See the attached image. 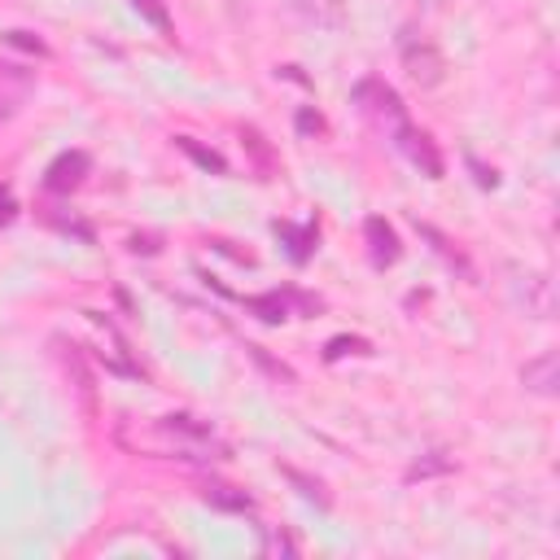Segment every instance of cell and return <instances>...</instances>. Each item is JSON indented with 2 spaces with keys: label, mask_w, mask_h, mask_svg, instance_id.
Wrapping results in <instances>:
<instances>
[{
  "label": "cell",
  "mask_w": 560,
  "mask_h": 560,
  "mask_svg": "<svg viewBox=\"0 0 560 560\" xmlns=\"http://www.w3.org/2000/svg\"><path fill=\"white\" fill-rule=\"evenodd\" d=\"M346 350H354V354H372V350H368V341H363V337H332V341H328V350H324V354H328V359H341V354H346Z\"/></svg>",
  "instance_id": "9a60e30c"
},
{
  "label": "cell",
  "mask_w": 560,
  "mask_h": 560,
  "mask_svg": "<svg viewBox=\"0 0 560 560\" xmlns=\"http://www.w3.org/2000/svg\"><path fill=\"white\" fill-rule=\"evenodd\" d=\"M9 219H13V197L0 188V223H9Z\"/></svg>",
  "instance_id": "ac0fdd59"
},
{
  "label": "cell",
  "mask_w": 560,
  "mask_h": 560,
  "mask_svg": "<svg viewBox=\"0 0 560 560\" xmlns=\"http://www.w3.org/2000/svg\"><path fill=\"white\" fill-rule=\"evenodd\" d=\"M280 472H284V477H289V481L298 486V494H302V499H311V503H319V508L328 503V499L319 494V481H311V477H302V472H298V468H289V464H284Z\"/></svg>",
  "instance_id": "4fadbf2b"
},
{
  "label": "cell",
  "mask_w": 560,
  "mask_h": 560,
  "mask_svg": "<svg viewBox=\"0 0 560 560\" xmlns=\"http://www.w3.org/2000/svg\"><path fill=\"white\" fill-rule=\"evenodd\" d=\"M88 153L83 149H74V153H61L52 166H48V175H44V184L52 188V192H70V188H79L83 184V175H88Z\"/></svg>",
  "instance_id": "52a82bcc"
},
{
  "label": "cell",
  "mask_w": 560,
  "mask_h": 560,
  "mask_svg": "<svg viewBox=\"0 0 560 560\" xmlns=\"http://www.w3.org/2000/svg\"><path fill=\"white\" fill-rule=\"evenodd\" d=\"M249 306H254V311H258V319H267V324H280V319H289L284 293H262V298H249Z\"/></svg>",
  "instance_id": "8fae6325"
},
{
  "label": "cell",
  "mask_w": 560,
  "mask_h": 560,
  "mask_svg": "<svg viewBox=\"0 0 560 560\" xmlns=\"http://www.w3.org/2000/svg\"><path fill=\"white\" fill-rule=\"evenodd\" d=\"M521 280H525V284H521L525 311H529L534 319H551V315H556V289H551V280L538 276V271H525Z\"/></svg>",
  "instance_id": "9c48e42d"
},
{
  "label": "cell",
  "mask_w": 560,
  "mask_h": 560,
  "mask_svg": "<svg viewBox=\"0 0 560 560\" xmlns=\"http://www.w3.org/2000/svg\"><path fill=\"white\" fill-rule=\"evenodd\" d=\"M521 385H525L529 394H538V398H556V394H560V359H556V350L529 359V363L521 368Z\"/></svg>",
  "instance_id": "277c9868"
},
{
  "label": "cell",
  "mask_w": 560,
  "mask_h": 560,
  "mask_svg": "<svg viewBox=\"0 0 560 560\" xmlns=\"http://www.w3.org/2000/svg\"><path fill=\"white\" fill-rule=\"evenodd\" d=\"M359 101H372V105H363L372 118H381V122H389V127H398V122H402V101L394 96V88H385V83L368 79V83H359Z\"/></svg>",
  "instance_id": "8992f818"
},
{
  "label": "cell",
  "mask_w": 560,
  "mask_h": 560,
  "mask_svg": "<svg viewBox=\"0 0 560 560\" xmlns=\"http://www.w3.org/2000/svg\"><path fill=\"white\" fill-rule=\"evenodd\" d=\"M201 499H206L210 508H223V512H245V508L254 503L241 486H228V481H210V486L201 490Z\"/></svg>",
  "instance_id": "30bf717a"
},
{
  "label": "cell",
  "mask_w": 560,
  "mask_h": 560,
  "mask_svg": "<svg viewBox=\"0 0 560 560\" xmlns=\"http://www.w3.org/2000/svg\"><path fill=\"white\" fill-rule=\"evenodd\" d=\"M363 236H368V254H372V267H394L398 262V232L385 223V219H368L363 223Z\"/></svg>",
  "instance_id": "ba28073f"
},
{
  "label": "cell",
  "mask_w": 560,
  "mask_h": 560,
  "mask_svg": "<svg viewBox=\"0 0 560 560\" xmlns=\"http://www.w3.org/2000/svg\"><path fill=\"white\" fill-rule=\"evenodd\" d=\"M131 4H136V9H140V13L149 18V22H158L162 31L171 26V18H166V4H162V0H131Z\"/></svg>",
  "instance_id": "2e32d148"
},
{
  "label": "cell",
  "mask_w": 560,
  "mask_h": 560,
  "mask_svg": "<svg viewBox=\"0 0 560 560\" xmlns=\"http://www.w3.org/2000/svg\"><path fill=\"white\" fill-rule=\"evenodd\" d=\"M424 4H446V0H424Z\"/></svg>",
  "instance_id": "d6986e66"
},
{
  "label": "cell",
  "mask_w": 560,
  "mask_h": 560,
  "mask_svg": "<svg viewBox=\"0 0 560 560\" xmlns=\"http://www.w3.org/2000/svg\"><path fill=\"white\" fill-rule=\"evenodd\" d=\"M394 136H398V149L429 175V179H442V153L433 149V140L424 136V131H416V127H407V122H398L394 127Z\"/></svg>",
  "instance_id": "3957f363"
},
{
  "label": "cell",
  "mask_w": 560,
  "mask_h": 560,
  "mask_svg": "<svg viewBox=\"0 0 560 560\" xmlns=\"http://www.w3.org/2000/svg\"><path fill=\"white\" fill-rule=\"evenodd\" d=\"M31 92H35V70L0 57V118H13L31 101Z\"/></svg>",
  "instance_id": "7a4b0ae2"
},
{
  "label": "cell",
  "mask_w": 560,
  "mask_h": 560,
  "mask_svg": "<svg viewBox=\"0 0 560 560\" xmlns=\"http://www.w3.org/2000/svg\"><path fill=\"white\" fill-rule=\"evenodd\" d=\"M276 232H280V236H289V241H293V249H289V254H293V258H298V262H302V258H306V254H311V245H315V223H306V228H302V232H293V228H289V223H276Z\"/></svg>",
  "instance_id": "7c38bea8"
},
{
  "label": "cell",
  "mask_w": 560,
  "mask_h": 560,
  "mask_svg": "<svg viewBox=\"0 0 560 560\" xmlns=\"http://www.w3.org/2000/svg\"><path fill=\"white\" fill-rule=\"evenodd\" d=\"M302 22L324 26V31H341L346 26V0H284Z\"/></svg>",
  "instance_id": "5b68a950"
},
{
  "label": "cell",
  "mask_w": 560,
  "mask_h": 560,
  "mask_svg": "<svg viewBox=\"0 0 560 560\" xmlns=\"http://www.w3.org/2000/svg\"><path fill=\"white\" fill-rule=\"evenodd\" d=\"M175 144H179L184 153H192L201 166H210V171H223V158H219L214 149H197V144H192V136H175Z\"/></svg>",
  "instance_id": "5bb4252c"
},
{
  "label": "cell",
  "mask_w": 560,
  "mask_h": 560,
  "mask_svg": "<svg viewBox=\"0 0 560 560\" xmlns=\"http://www.w3.org/2000/svg\"><path fill=\"white\" fill-rule=\"evenodd\" d=\"M398 52H402V70L420 83V88H438L442 83V74H446V61H442V52L429 44V39H402L398 44Z\"/></svg>",
  "instance_id": "6da1fadb"
},
{
  "label": "cell",
  "mask_w": 560,
  "mask_h": 560,
  "mask_svg": "<svg viewBox=\"0 0 560 560\" xmlns=\"http://www.w3.org/2000/svg\"><path fill=\"white\" fill-rule=\"evenodd\" d=\"M433 468H446V459H429V464H416L407 477H424V472H433Z\"/></svg>",
  "instance_id": "e0dca14e"
}]
</instances>
